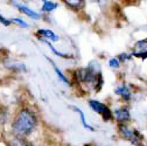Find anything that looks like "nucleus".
<instances>
[{"label":"nucleus","mask_w":147,"mask_h":146,"mask_svg":"<svg viewBox=\"0 0 147 146\" xmlns=\"http://www.w3.org/2000/svg\"><path fill=\"white\" fill-rule=\"evenodd\" d=\"M74 82L88 91L94 90L95 93H99L104 84L99 63L97 61H90L86 67L76 69L74 72Z\"/></svg>","instance_id":"f257e3e1"},{"label":"nucleus","mask_w":147,"mask_h":146,"mask_svg":"<svg viewBox=\"0 0 147 146\" xmlns=\"http://www.w3.org/2000/svg\"><path fill=\"white\" fill-rule=\"evenodd\" d=\"M39 125V118L32 107L22 106L13 117L11 130L13 136L20 138H28Z\"/></svg>","instance_id":"f03ea898"},{"label":"nucleus","mask_w":147,"mask_h":146,"mask_svg":"<svg viewBox=\"0 0 147 146\" xmlns=\"http://www.w3.org/2000/svg\"><path fill=\"white\" fill-rule=\"evenodd\" d=\"M118 133L123 139L130 141L134 146L144 145V136L137 129H132L127 124H118Z\"/></svg>","instance_id":"7ed1b4c3"},{"label":"nucleus","mask_w":147,"mask_h":146,"mask_svg":"<svg viewBox=\"0 0 147 146\" xmlns=\"http://www.w3.org/2000/svg\"><path fill=\"white\" fill-rule=\"evenodd\" d=\"M88 104H89V107L91 110H92L95 114L99 115L104 122L113 120V111L110 109L109 105H106L103 102L97 101V99H89Z\"/></svg>","instance_id":"20e7f679"},{"label":"nucleus","mask_w":147,"mask_h":146,"mask_svg":"<svg viewBox=\"0 0 147 146\" xmlns=\"http://www.w3.org/2000/svg\"><path fill=\"white\" fill-rule=\"evenodd\" d=\"M132 56L136 59H140V60H146L147 59V39H142V40H138L133 47H132Z\"/></svg>","instance_id":"39448f33"},{"label":"nucleus","mask_w":147,"mask_h":146,"mask_svg":"<svg viewBox=\"0 0 147 146\" xmlns=\"http://www.w3.org/2000/svg\"><path fill=\"white\" fill-rule=\"evenodd\" d=\"M11 4H12L13 7H15L19 12H21V13L25 14V15H27L28 18H30V19H33V20H41V19H42V14L35 12L34 9L29 8V7H28L27 5H25V4L18 3V1H15V0H12Z\"/></svg>","instance_id":"423d86ee"},{"label":"nucleus","mask_w":147,"mask_h":146,"mask_svg":"<svg viewBox=\"0 0 147 146\" xmlns=\"http://www.w3.org/2000/svg\"><path fill=\"white\" fill-rule=\"evenodd\" d=\"M113 119L118 123V124H127L131 120V112L130 109L126 105L119 106L113 111Z\"/></svg>","instance_id":"0eeeda50"},{"label":"nucleus","mask_w":147,"mask_h":146,"mask_svg":"<svg viewBox=\"0 0 147 146\" xmlns=\"http://www.w3.org/2000/svg\"><path fill=\"white\" fill-rule=\"evenodd\" d=\"M5 68L12 72H27V67L24 62L16 61V60H6L5 61Z\"/></svg>","instance_id":"6e6552de"},{"label":"nucleus","mask_w":147,"mask_h":146,"mask_svg":"<svg viewBox=\"0 0 147 146\" xmlns=\"http://www.w3.org/2000/svg\"><path fill=\"white\" fill-rule=\"evenodd\" d=\"M35 35L38 36V39H45L51 42H56L60 40V36L53 32L51 29H47V28H39L38 30L35 32Z\"/></svg>","instance_id":"1a4fd4ad"},{"label":"nucleus","mask_w":147,"mask_h":146,"mask_svg":"<svg viewBox=\"0 0 147 146\" xmlns=\"http://www.w3.org/2000/svg\"><path fill=\"white\" fill-rule=\"evenodd\" d=\"M113 93L117 96H119L124 102H130L132 99V90L130 89V87H128L127 84H125V83L118 85L115 89Z\"/></svg>","instance_id":"9d476101"},{"label":"nucleus","mask_w":147,"mask_h":146,"mask_svg":"<svg viewBox=\"0 0 147 146\" xmlns=\"http://www.w3.org/2000/svg\"><path fill=\"white\" fill-rule=\"evenodd\" d=\"M7 146H36V145L33 141L28 140L27 138H20V137L13 136V138H11L9 141L7 143Z\"/></svg>","instance_id":"9b49d317"},{"label":"nucleus","mask_w":147,"mask_h":146,"mask_svg":"<svg viewBox=\"0 0 147 146\" xmlns=\"http://www.w3.org/2000/svg\"><path fill=\"white\" fill-rule=\"evenodd\" d=\"M42 43H45L50 50H51V53L54 54V55H56V56H59V57H61V59H72V56L70 55V54H65V53H62V51H59L56 48H55L54 46H53V43H51V41H48V40H45V39H39Z\"/></svg>","instance_id":"f8f14e48"},{"label":"nucleus","mask_w":147,"mask_h":146,"mask_svg":"<svg viewBox=\"0 0 147 146\" xmlns=\"http://www.w3.org/2000/svg\"><path fill=\"white\" fill-rule=\"evenodd\" d=\"M47 60H48V61H49V63L51 64V67H53V69H54V71H55V74L57 75V77L60 78V81H61V82H63L65 85H71V81H70V80H68V77L63 74L62 70L56 66V63H55L53 60H50L49 57H47Z\"/></svg>","instance_id":"ddd939ff"},{"label":"nucleus","mask_w":147,"mask_h":146,"mask_svg":"<svg viewBox=\"0 0 147 146\" xmlns=\"http://www.w3.org/2000/svg\"><path fill=\"white\" fill-rule=\"evenodd\" d=\"M62 1L68 7H70L71 9L76 12H80L85 7V0H62Z\"/></svg>","instance_id":"4468645a"},{"label":"nucleus","mask_w":147,"mask_h":146,"mask_svg":"<svg viewBox=\"0 0 147 146\" xmlns=\"http://www.w3.org/2000/svg\"><path fill=\"white\" fill-rule=\"evenodd\" d=\"M69 107L71 109V110H74L75 112H77V114H78V116H80V118H81V122H82V125H83V127H84L85 130H89V131H95L94 127L86 122V119H85V115H84V112L81 110L80 107H77V106H75V105H70Z\"/></svg>","instance_id":"2eb2a0df"},{"label":"nucleus","mask_w":147,"mask_h":146,"mask_svg":"<svg viewBox=\"0 0 147 146\" xmlns=\"http://www.w3.org/2000/svg\"><path fill=\"white\" fill-rule=\"evenodd\" d=\"M57 8H59L57 3L51 1V0H42V6H41V12L42 13H51Z\"/></svg>","instance_id":"dca6fc26"},{"label":"nucleus","mask_w":147,"mask_h":146,"mask_svg":"<svg viewBox=\"0 0 147 146\" xmlns=\"http://www.w3.org/2000/svg\"><path fill=\"white\" fill-rule=\"evenodd\" d=\"M11 21H12V24L18 25L20 28H24V29H28V28H30V25H29L28 22H26L25 20H22L21 18H13V19H11Z\"/></svg>","instance_id":"f3484780"},{"label":"nucleus","mask_w":147,"mask_h":146,"mask_svg":"<svg viewBox=\"0 0 147 146\" xmlns=\"http://www.w3.org/2000/svg\"><path fill=\"white\" fill-rule=\"evenodd\" d=\"M118 59H119V61H120V63H125V62H130L132 59H133V56H132V54H130V53H120L119 55L117 56Z\"/></svg>","instance_id":"a211bd4d"},{"label":"nucleus","mask_w":147,"mask_h":146,"mask_svg":"<svg viewBox=\"0 0 147 146\" xmlns=\"http://www.w3.org/2000/svg\"><path fill=\"white\" fill-rule=\"evenodd\" d=\"M109 67L111 68V69H118V68L120 67V61H119V59H118L117 56L111 57V59L109 60Z\"/></svg>","instance_id":"6ab92c4d"},{"label":"nucleus","mask_w":147,"mask_h":146,"mask_svg":"<svg viewBox=\"0 0 147 146\" xmlns=\"http://www.w3.org/2000/svg\"><path fill=\"white\" fill-rule=\"evenodd\" d=\"M0 24L4 25L5 27H8V26L12 25V21L9 19H7V18H5L3 14H0Z\"/></svg>","instance_id":"aec40b11"},{"label":"nucleus","mask_w":147,"mask_h":146,"mask_svg":"<svg viewBox=\"0 0 147 146\" xmlns=\"http://www.w3.org/2000/svg\"><path fill=\"white\" fill-rule=\"evenodd\" d=\"M96 1H97V3H100V1H102V0H96Z\"/></svg>","instance_id":"412c9836"}]
</instances>
